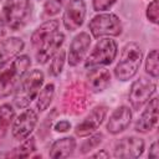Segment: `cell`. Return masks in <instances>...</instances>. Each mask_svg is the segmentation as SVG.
<instances>
[{"label": "cell", "instance_id": "30", "mask_svg": "<svg viewBox=\"0 0 159 159\" xmlns=\"http://www.w3.org/2000/svg\"><path fill=\"white\" fill-rule=\"evenodd\" d=\"M148 157L149 158H158L159 157V152H158V142H153L149 147V153H148Z\"/></svg>", "mask_w": 159, "mask_h": 159}, {"label": "cell", "instance_id": "29", "mask_svg": "<svg viewBox=\"0 0 159 159\" xmlns=\"http://www.w3.org/2000/svg\"><path fill=\"white\" fill-rule=\"evenodd\" d=\"M70 128H71V123L68 120H60L53 125V129L60 133H65V132L70 130Z\"/></svg>", "mask_w": 159, "mask_h": 159}, {"label": "cell", "instance_id": "13", "mask_svg": "<svg viewBox=\"0 0 159 159\" xmlns=\"http://www.w3.org/2000/svg\"><path fill=\"white\" fill-rule=\"evenodd\" d=\"M91 46V36L88 32L82 31L77 34L70 45L68 55H67V62L70 66H77L86 56L88 48Z\"/></svg>", "mask_w": 159, "mask_h": 159}, {"label": "cell", "instance_id": "10", "mask_svg": "<svg viewBox=\"0 0 159 159\" xmlns=\"http://www.w3.org/2000/svg\"><path fill=\"white\" fill-rule=\"evenodd\" d=\"M145 143L139 137H124L116 142L113 147V157L124 158V159H135L139 158L144 152Z\"/></svg>", "mask_w": 159, "mask_h": 159}, {"label": "cell", "instance_id": "15", "mask_svg": "<svg viewBox=\"0 0 159 159\" xmlns=\"http://www.w3.org/2000/svg\"><path fill=\"white\" fill-rule=\"evenodd\" d=\"M132 122V111L127 106H119L117 107L109 116L107 120V130L108 133L116 135L122 132H124Z\"/></svg>", "mask_w": 159, "mask_h": 159}, {"label": "cell", "instance_id": "26", "mask_svg": "<svg viewBox=\"0 0 159 159\" xmlns=\"http://www.w3.org/2000/svg\"><path fill=\"white\" fill-rule=\"evenodd\" d=\"M67 0H45V5H43V10L45 14L47 16H55L57 15L62 7L65 6Z\"/></svg>", "mask_w": 159, "mask_h": 159}, {"label": "cell", "instance_id": "19", "mask_svg": "<svg viewBox=\"0 0 159 159\" xmlns=\"http://www.w3.org/2000/svg\"><path fill=\"white\" fill-rule=\"evenodd\" d=\"M58 27H60V21L56 20V19H51V20H47V21L42 22L31 35V43H32V46L36 47L45 39H47L53 32H56L58 30Z\"/></svg>", "mask_w": 159, "mask_h": 159}, {"label": "cell", "instance_id": "32", "mask_svg": "<svg viewBox=\"0 0 159 159\" xmlns=\"http://www.w3.org/2000/svg\"><path fill=\"white\" fill-rule=\"evenodd\" d=\"M92 158H108L109 157V154L106 152V150H101V152H98V153H96V154H93V155H91Z\"/></svg>", "mask_w": 159, "mask_h": 159}, {"label": "cell", "instance_id": "25", "mask_svg": "<svg viewBox=\"0 0 159 159\" xmlns=\"http://www.w3.org/2000/svg\"><path fill=\"white\" fill-rule=\"evenodd\" d=\"M89 138L88 139H86L83 143H82V145H81V153L82 154H86V153H88V152H91V150H93V149H96L101 143H102V139H103V134L99 132V133H92V134H89L88 135Z\"/></svg>", "mask_w": 159, "mask_h": 159}, {"label": "cell", "instance_id": "5", "mask_svg": "<svg viewBox=\"0 0 159 159\" xmlns=\"http://www.w3.org/2000/svg\"><path fill=\"white\" fill-rule=\"evenodd\" d=\"M117 53H118L117 42L109 37H103L97 41L93 50L86 58L84 67L87 70L93 67H106L116 60Z\"/></svg>", "mask_w": 159, "mask_h": 159}, {"label": "cell", "instance_id": "21", "mask_svg": "<svg viewBox=\"0 0 159 159\" xmlns=\"http://www.w3.org/2000/svg\"><path fill=\"white\" fill-rule=\"evenodd\" d=\"M53 96H55V84L53 83L45 84L40 89V92L36 97V109L40 112L46 111L50 107V104L53 99Z\"/></svg>", "mask_w": 159, "mask_h": 159}, {"label": "cell", "instance_id": "7", "mask_svg": "<svg viewBox=\"0 0 159 159\" xmlns=\"http://www.w3.org/2000/svg\"><path fill=\"white\" fill-rule=\"evenodd\" d=\"M155 91L157 84L153 80L148 77H139L130 84L128 92V101L130 103V107L134 111L142 109V107L147 104V102L153 97Z\"/></svg>", "mask_w": 159, "mask_h": 159}, {"label": "cell", "instance_id": "31", "mask_svg": "<svg viewBox=\"0 0 159 159\" xmlns=\"http://www.w3.org/2000/svg\"><path fill=\"white\" fill-rule=\"evenodd\" d=\"M6 24H5V21H4V19H2V16H1V12H0V40H2V37L5 36V34H6Z\"/></svg>", "mask_w": 159, "mask_h": 159}, {"label": "cell", "instance_id": "18", "mask_svg": "<svg viewBox=\"0 0 159 159\" xmlns=\"http://www.w3.org/2000/svg\"><path fill=\"white\" fill-rule=\"evenodd\" d=\"M76 139L73 137H63L60 139H56L51 148H50V158L53 159H62V158H70L75 149H76Z\"/></svg>", "mask_w": 159, "mask_h": 159}, {"label": "cell", "instance_id": "28", "mask_svg": "<svg viewBox=\"0 0 159 159\" xmlns=\"http://www.w3.org/2000/svg\"><path fill=\"white\" fill-rule=\"evenodd\" d=\"M116 2H117V0H92V6H93L94 11L104 12V11L109 10Z\"/></svg>", "mask_w": 159, "mask_h": 159}, {"label": "cell", "instance_id": "16", "mask_svg": "<svg viewBox=\"0 0 159 159\" xmlns=\"http://www.w3.org/2000/svg\"><path fill=\"white\" fill-rule=\"evenodd\" d=\"M25 42L20 37H7L0 40V70H2L10 60H14L24 50Z\"/></svg>", "mask_w": 159, "mask_h": 159}, {"label": "cell", "instance_id": "22", "mask_svg": "<svg viewBox=\"0 0 159 159\" xmlns=\"http://www.w3.org/2000/svg\"><path fill=\"white\" fill-rule=\"evenodd\" d=\"M36 150V140L34 137H27L26 139L22 140V143L14 148L12 152L7 154L10 158H29L32 157V153Z\"/></svg>", "mask_w": 159, "mask_h": 159}, {"label": "cell", "instance_id": "24", "mask_svg": "<svg viewBox=\"0 0 159 159\" xmlns=\"http://www.w3.org/2000/svg\"><path fill=\"white\" fill-rule=\"evenodd\" d=\"M145 72L153 77V78H157L158 77V73H159V63H158V50L154 48L152 50L147 58H145Z\"/></svg>", "mask_w": 159, "mask_h": 159}, {"label": "cell", "instance_id": "27", "mask_svg": "<svg viewBox=\"0 0 159 159\" xmlns=\"http://www.w3.org/2000/svg\"><path fill=\"white\" fill-rule=\"evenodd\" d=\"M145 15L150 22L158 24V21H159V0H152L148 4Z\"/></svg>", "mask_w": 159, "mask_h": 159}, {"label": "cell", "instance_id": "23", "mask_svg": "<svg viewBox=\"0 0 159 159\" xmlns=\"http://www.w3.org/2000/svg\"><path fill=\"white\" fill-rule=\"evenodd\" d=\"M66 62V51L60 48L52 57H51V62H50V67H48V73L53 77L58 76L65 66Z\"/></svg>", "mask_w": 159, "mask_h": 159}, {"label": "cell", "instance_id": "3", "mask_svg": "<svg viewBox=\"0 0 159 159\" xmlns=\"http://www.w3.org/2000/svg\"><path fill=\"white\" fill-rule=\"evenodd\" d=\"M142 60H143L142 47L137 42L125 43L120 51V57L114 67L116 78L123 82L132 80L137 75Z\"/></svg>", "mask_w": 159, "mask_h": 159}, {"label": "cell", "instance_id": "14", "mask_svg": "<svg viewBox=\"0 0 159 159\" xmlns=\"http://www.w3.org/2000/svg\"><path fill=\"white\" fill-rule=\"evenodd\" d=\"M158 98H150L139 118L134 124V129L138 133H148L153 130L158 123Z\"/></svg>", "mask_w": 159, "mask_h": 159}, {"label": "cell", "instance_id": "12", "mask_svg": "<svg viewBox=\"0 0 159 159\" xmlns=\"http://www.w3.org/2000/svg\"><path fill=\"white\" fill-rule=\"evenodd\" d=\"M63 42H65V34L61 32L60 30H57L51 36L45 39L41 43H39L35 47V50H36L35 57H36L37 63L45 65L46 62H48L51 60V57L62 47Z\"/></svg>", "mask_w": 159, "mask_h": 159}, {"label": "cell", "instance_id": "2", "mask_svg": "<svg viewBox=\"0 0 159 159\" xmlns=\"http://www.w3.org/2000/svg\"><path fill=\"white\" fill-rule=\"evenodd\" d=\"M30 66L31 58L27 55H17L6 68L0 71V98L10 96L16 89Z\"/></svg>", "mask_w": 159, "mask_h": 159}, {"label": "cell", "instance_id": "17", "mask_svg": "<svg viewBox=\"0 0 159 159\" xmlns=\"http://www.w3.org/2000/svg\"><path fill=\"white\" fill-rule=\"evenodd\" d=\"M86 84L88 89L93 93H99L104 91L111 84V73L106 67H93L88 68L86 77Z\"/></svg>", "mask_w": 159, "mask_h": 159}, {"label": "cell", "instance_id": "8", "mask_svg": "<svg viewBox=\"0 0 159 159\" xmlns=\"http://www.w3.org/2000/svg\"><path fill=\"white\" fill-rule=\"evenodd\" d=\"M87 7L84 0H68L66 2L63 15H62V22L67 31L72 32L78 30L86 17Z\"/></svg>", "mask_w": 159, "mask_h": 159}, {"label": "cell", "instance_id": "6", "mask_svg": "<svg viewBox=\"0 0 159 159\" xmlns=\"http://www.w3.org/2000/svg\"><path fill=\"white\" fill-rule=\"evenodd\" d=\"M89 32L93 37H111V36H119L122 34L123 26L120 19L112 12H101L93 16L88 24Z\"/></svg>", "mask_w": 159, "mask_h": 159}, {"label": "cell", "instance_id": "4", "mask_svg": "<svg viewBox=\"0 0 159 159\" xmlns=\"http://www.w3.org/2000/svg\"><path fill=\"white\" fill-rule=\"evenodd\" d=\"M0 12L6 26L12 31H17L30 21L32 2L31 0H5Z\"/></svg>", "mask_w": 159, "mask_h": 159}, {"label": "cell", "instance_id": "9", "mask_svg": "<svg viewBox=\"0 0 159 159\" xmlns=\"http://www.w3.org/2000/svg\"><path fill=\"white\" fill-rule=\"evenodd\" d=\"M37 120H39V117L34 109H31V108L25 109L16 118H14V122L11 125L12 137L16 140L22 142L24 139L30 137V134L34 132V129L37 124Z\"/></svg>", "mask_w": 159, "mask_h": 159}, {"label": "cell", "instance_id": "1", "mask_svg": "<svg viewBox=\"0 0 159 159\" xmlns=\"http://www.w3.org/2000/svg\"><path fill=\"white\" fill-rule=\"evenodd\" d=\"M45 81V75L41 70L27 71L16 89L14 91V104L16 108H26L39 94Z\"/></svg>", "mask_w": 159, "mask_h": 159}, {"label": "cell", "instance_id": "20", "mask_svg": "<svg viewBox=\"0 0 159 159\" xmlns=\"http://www.w3.org/2000/svg\"><path fill=\"white\" fill-rule=\"evenodd\" d=\"M15 118V109L10 103H4L0 106V139H2L12 124Z\"/></svg>", "mask_w": 159, "mask_h": 159}, {"label": "cell", "instance_id": "11", "mask_svg": "<svg viewBox=\"0 0 159 159\" xmlns=\"http://www.w3.org/2000/svg\"><path fill=\"white\" fill-rule=\"evenodd\" d=\"M108 108L106 106H97L94 107L76 127H75V133L76 135L83 138V137H88L89 134L94 133L99 125L103 123V120L106 119Z\"/></svg>", "mask_w": 159, "mask_h": 159}]
</instances>
